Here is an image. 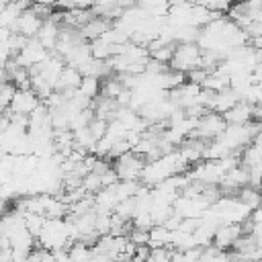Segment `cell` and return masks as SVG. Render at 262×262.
Returning a JSON list of instances; mask_svg holds the SVG:
<instances>
[{
	"label": "cell",
	"mask_w": 262,
	"mask_h": 262,
	"mask_svg": "<svg viewBox=\"0 0 262 262\" xmlns=\"http://www.w3.org/2000/svg\"><path fill=\"white\" fill-rule=\"evenodd\" d=\"M242 235V227L239 223H225V225H219L213 233V239H211V246H215L217 250H231L235 239Z\"/></svg>",
	"instance_id": "5b68a950"
},
{
	"label": "cell",
	"mask_w": 262,
	"mask_h": 262,
	"mask_svg": "<svg viewBox=\"0 0 262 262\" xmlns=\"http://www.w3.org/2000/svg\"><path fill=\"white\" fill-rule=\"evenodd\" d=\"M235 199H237L242 205H246L250 211L258 209V205H260V192H258V188H252V186L239 188L237 194H235Z\"/></svg>",
	"instance_id": "ba28073f"
},
{
	"label": "cell",
	"mask_w": 262,
	"mask_h": 262,
	"mask_svg": "<svg viewBox=\"0 0 262 262\" xmlns=\"http://www.w3.org/2000/svg\"><path fill=\"white\" fill-rule=\"evenodd\" d=\"M94 2L96 0H72V6H74V10H88L94 6Z\"/></svg>",
	"instance_id": "30bf717a"
},
{
	"label": "cell",
	"mask_w": 262,
	"mask_h": 262,
	"mask_svg": "<svg viewBox=\"0 0 262 262\" xmlns=\"http://www.w3.org/2000/svg\"><path fill=\"white\" fill-rule=\"evenodd\" d=\"M143 166H145V160L141 156H137L135 151H127V154L119 156L115 160V166H111V168H113L117 180H121V182H139Z\"/></svg>",
	"instance_id": "7a4b0ae2"
},
{
	"label": "cell",
	"mask_w": 262,
	"mask_h": 262,
	"mask_svg": "<svg viewBox=\"0 0 262 262\" xmlns=\"http://www.w3.org/2000/svg\"><path fill=\"white\" fill-rule=\"evenodd\" d=\"M78 92L82 96H86L88 100H94L100 92V80L98 78H92V76H82V82L78 86Z\"/></svg>",
	"instance_id": "9c48e42d"
},
{
	"label": "cell",
	"mask_w": 262,
	"mask_h": 262,
	"mask_svg": "<svg viewBox=\"0 0 262 262\" xmlns=\"http://www.w3.org/2000/svg\"><path fill=\"white\" fill-rule=\"evenodd\" d=\"M225 127H227L225 119H223L219 113L209 111V113H205L201 119H196L194 129H192L186 137H196V139H203V141L209 143V141L217 139V137L225 131Z\"/></svg>",
	"instance_id": "6da1fadb"
},
{
	"label": "cell",
	"mask_w": 262,
	"mask_h": 262,
	"mask_svg": "<svg viewBox=\"0 0 262 262\" xmlns=\"http://www.w3.org/2000/svg\"><path fill=\"white\" fill-rule=\"evenodd\" d=\"M41 100L35 96V92L31 88H25V90H14L12 98H10V104H8V113L12 115H23V117H29L37 104Z\"/></svg>",
	"instance_id": "3957f363"
},
{
	"label": "cell",
	"mask_w": 262,
	"mask_h": 262,
	"mask_svg": "<svg viewBox=\"0 0 262 262\" xmlns=\"http://www.w3.org/2000/svg\"><path fill=\"white\" fill-rule=\"evenodd\" d=\"M92 256V248L82 242H72L68 246V258L70 262H88Z\"/></svg>",
	"instance_id": "52a82bcc"
},
{
	"label": "cell",
	"mask_w": 262,
	"mask_h": 262,
	"mask_svg": "<svg viewBox=\"0 0 262 262\" xmlns=\"http://www.w3.org/2000/svg\"><path fill=\"white\" fill-rule=\"evenodd\" d=\"M239 102V98H237V94L231 90V88H225V90H221V92H217L215 94V102H213V113H219V115H223L225 111H229L233 104H237Z\"/></svg>",
	"instance_id": "8992f818"
},
{
	"label": "cell",
	"mask_w": 262,
	"mask_h": 262,
	"mask_svg": "<svg viewBox=\"0 0 262 262\" xmlns=\"http://www.w3.org/2000/svg\"><path fill=\"white\" fill-rule=\"evenodd\" d=\"M41 25H43V20H41L31 8H27V10H23V12L16 16V20L12 23V27H10L8 31H10V33H18V35L31 39V37L37 35V31L41 29Z\"/></svg>",
	"instance_id": "277c9868"
}]
</instances>
